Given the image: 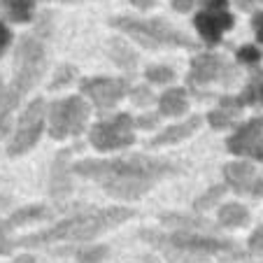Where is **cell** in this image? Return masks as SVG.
<instances>
[{
	"instance_id": "1",
	"label": "cell",
	"mask_w": 263,
	"mask_h": 263,
	"mask_svg": "<svg viewBox=\"0 0 263 263\" xmlns=\"http://www.w3.org/2000/svg\"><path fill=\"white\" fill-rule=\"evenodd\" d=\"M74 173L93 177L105 186L109 196L117 198H138L159 177L173 173L175 165L161 159H149V156H124L115 161H82L72 165Z\"/></svg>"
},
{
	"instance_id": "2",
	"label": "cell",
	"mask_w": 263,
	"mask_h": 263,
	"mask_svg": "<svg viewBox=\"0 0 263 263\" xmlns=\"http://www.w3.org/2000/svg\"><path fill=\"white\" fill-rule=\"evenodd\" d=\"M128 217H130L128 210H119V208L80 212V214H74V217L65 219V221H61L59 226H54L49 231L21 238L16 245L37 247V245H47V242H54V240H74V242H82V240H91L93 235H98L100 231L109 229V226H117V223H121Z\"/></svg>"
},
{
	"instance_id": "3",
	"label": "cell",
	"mask_w": 263,
	"mask_h": 263,
	"mask_svg": "<svg viewBox=\"0 0 263 263\" xmlns=\"http://www.w3.org/2000/svg\"><path fill=\"white\" fill-rule=\"evenodd\" d=\"M149 242H154L163 254L175 263H205L210 256H242L235 249L233 242L217 238H205L198 233H170V235H159V233H142Z\"/></svg>"
},
{
	"instance_id": "4",
	"label": "cell",
	"mask_w": 263,
	"mask_h": 263,
	"mask_svg": "<svg viewBox=\"0 0 263 263\" xmlns=\"http://www.w3.org/2000/svg\"><path fill=\"white\" fill-rule=\"evenodd\" d=\"M42 70H45V47L37 37H21L19 47H16V61H14V82L7 91H10L12 103H19L21 96L26 91L33 89V84L40 80Z\"/></svg>"
},
{
	"instance_id": "5",
	"label": "cell",
	"mask_w": 263,
	"mask_h": 263,
	"mask_svg": "<svg viewBox=\"0 0 263 263\" xmlns=\"http://www.w3.org/2000/svg\"><path fill=\"white\" fill-rule=\"evenodd\" d=\"M112 24L119 30L128 33L130 37H135L138 42L149 47L156 45H177V47H196V42L189 35L179 33L177 28L168 26L163 19H115Z\"/></svg>"
},
{
	"instance_id": "6",
	"label": "cell",
	"mask_w": 263,
	"mask_h": 263,
	"mask_svg": "<svg viewBox=\"0 0 263 263\" xmlns=\"http://www.w3.org/2000/svg\"><path fill=\"white\" fill-rule=\"evenodd\" d=\"M86 115H89V109H86L82 98H70L51 105V115H49L51 135L54 138H65L70 133H80L84 128Z\"/></svg>"
},
{
	"instance_id": "7",
	"label": "cell",
	"mask_w": 263,
	"mask_h": 263,
	"mask_svg": "<svg viewBox=\"0 0 263 263\" xmlns=\"http://www.w3.org/2000/svg\"><path fill=\"white\" fill-rule=\"evenodd\" d=\"M42 121H45V103L35 100L28 109L24 112V117L19 119V128H16L14 140L10 142V154H21L28 147H33L40 138Z\"/></svg>"
},
{
	"instance_id": "8",
	"label": "cell",
	"mask_w": 263,
	"mask_h": 263,
	"mask_svg": "<svg viewBox=\"0 0 263 263\" xmlns=\"http://www.w3.org/2000/svg\"><path fill=\"white\" fill-rule=\"evenodd\" d=\"M91 142L98 149H119L133 142L130 119L126 115H117L115 119L103 121L91 130Z\"/></svg>"
},
{
	"instance_id": "9",
	"label": "cell",
	"mask_w": 263,
	"mask_h": 263,
	"mask_svg": "<svg viewBox=\"0 0 263 263\" xmlns=\"http://www.w3.org/2000/svg\"><path fill=\"white\" fill-rule=\"evenodd\" d=\"M233 26V16L229 14V10L221 5H208L198 16H196V28L205 37V42L214 45L219 42L223 30H229Z\"/></svg>"
},
{
	"instance_id": "10",
	"label": "cell",
	"mask_w": 263,
	"mask_h": 263,
	"mask_svg": "<svg viewBox=\"0 0 263 263\" xmlns=\"http://www.w3.org/2000/svg\"><path fill=\"white\" fill-rule=\"evenodd\" d=\"M229 149L235 154H247L263 161V119L247 124L238 135L229 140Z\"/></svg>"
},
{
	"instance_id": "11",
	"label": "cell",
	"mask_w": 263,
	"mask_h": 263,
	"mask_svg": "<svg viewBox=\"0 0 263 263\" xmlns=\"http://www.w3.org/2000/svg\"><path fill=\"white\" fill-rule=\"evenodd\" d=\"M128 84L124 80H93V82H84L82 91L86 96H91L98 107H109V105H115L121 96L126 93Z\"/></svg>"
},
{
	"instance_id": "12",
	"label": "cell",
	"mask_w": 263,
	"mask_h": 263,
	"mask_svg": "<svg viewBox=\"0 0 263 263\" xmlns=\"http://www.w3.org/2000/svg\"><path fill=\"white\" fill-rule=\"evenodd\" d=\"M223 74L233 77L235 72L219 56H198L194 61V68H191V82L194 84H205V82L212 80H223Z\"/></svg>"
},
{
	"instance_id": "13",
	"label": "cell",
	"mask_w": 263,
	"mask_h": 263,
	"mask_svg": "<svg viewBox=\"0 0 263 263\" xmlns=\"http://www.w3.org/2000/svg\"><path fill=\"white\" fill-rule=\"evenodd\" d=\"M226 179L233 184L238 191H254L263 194V175L258 177L252 165L247 163H231L226 165Z\"/></svg>"
},
{
	"instance_id": "14",
	"label": "cell",
	"mask_w": 263,
	"mask_h": 263,
	"mask_svg": "<svg viewBox=\"0 0 263 263\" xmlns=\"http://www.w3.org/2000/svg\"><path fill=\"white\" fill-rule=\"evenodd\" d=\"M0 10L12 21H28L33 16V0H0Z\"/></svg>"
},
{
	"instance_id": "15",
	"label": "cell",
	"mask_w": 263,
	"mask_h": 263,
	"mask_svg": "<svg viewBox=\"0 0 263 263\" xmlns=\"http://www.w3.org/2000/svg\"><path fill=\"white\" fill-rule=\"evenodd\" d=\"M186 109V93L179 89H173L168 93H163L161 98V112L163 115H182Z\"/></svg>"
},
{
	"instance_id": "16",
	"label": "cell",
	"mask_w": 263,
	"mask_h": 263,
	"mask_svg": "<svg viewBox=\"0 0 263 263\" xmlns=\"http://www.w3.org/2000/svg\"><path fill=\"white\" fill-rule=\"evenodd\" d=\"M219 219H221L223 226H240V223H245L249 219V214L240 205H226V208H221Z\"/></svg>"
},
{
	"instance_id": "17",
	"label": "cell",
	"mask_w": 263,
	"mask_h": 263,
	"mask_svg": "<svg viewBox=\"0 0 263 263\" xmlns=\"http://www.w3.org/2000/svg\"><path fill=\"white\" fill-rule=\"evenodd\" d=\"M200 121L198 119H191L189 124H184V126H175V128H170V130H165L163 135H159V138L154 140V144H163V142H173V140H179V138H184V135H189L191 130L198 126Z\"/></svg>"
},
{
	"instance_id": "18",
	"label": "cell",
	"mask_w": 263,
	"mask_h": 263,
	"mask_svg": "<svg viewBox=\"0 0 263 263\" xmlns=\"http://www.w3.org/2000/svg\"><path fill=\"white\" fill-rule=\"evenodd\" d=\"M12 109H14V103L10 98V91L0 84V133H7V121H10Z\"/></svg>"
},
{
	"instance_id": "19",
	"label": "cell",
	"mask_w": 263,
	"mask_h": 263,
	"mask_svg": "<svg viewBox=\"0 0 263 263\" xmlns=\"http://www.w3.org/2000/svg\"><path fill=\"white\" fill-rule=\"evenodd\" d=\"M245 103H258L263 105V72H254L252 82L245 93Z\"/></svg>"
},
{
	"instance_id": "20",
	"label": "cell",
	"mask_w": 263,
	"mask_h": 263,
	"mask_svg": "<svg viewBox=\"0 0 263 263\" xmlns=\"http://www.w3.org/2000/svg\"><path fill=\"white\" fill-rule=\"evenodd\" d=\"M107 256V247H96V249H82L77 254V261L80 263H100Z\"/></svg>"
},
{
	"instance_id": "21",
	"label": "cell",
	"mask_w": 263,
	"mask_h": 263,
	"mask_svg": "<svg viewBox=\"0 0 263 263\" xmlns=\"http://www.w3.org/2000/svg\"><path fill=\"white\" fill-rule=\"evenodd\" d=\"M10 221H0V254H10L12 247H14V242L10 240Z\"/></svg>"
},
{
	"instance_id": "22",
	"label": "cell",
	"mask_w": 263,
	"mask_h": 263,
	"mask_svg": "<svg viewBox=\"0 0 263 263\" xmlns=\"http://www.w3.org/2000/svg\"><path fill=\"white\" fill-rule=\"evenodd\" d=\"M147 77L149 80H154V82H168V80H173V70H168V68H149Z\"/></svg>"
},
{
	"instance_id": "23",
	"label": "cell",
	"mask_w": 263,
	"mask_h": 263,
	"mask_svg": "<svg viewBox=\"0 0 263 263\" xmlns=\"http://www.w3.org/2000/svg\"><path fill=\"white\" fill-rule=\"evenodd\" d=\"M42 214H45V210H40V208L24 210V212H16L14 217L10 219V223H21V221H26V219H35V217H42Z\"/></svg>"
},
{
	"instance_id": "24",
	"label": "cell",
	"mask_w": 263,
	"mask_h": 263,
	"mask_svg": "<svg viewBox=\"0 0 263 263\" xmlns=\"http://www.w3.org/2000/svg\"><path fill=\"white\" fill-rule=\"evenodd\" d=\"M238 59L245 61V63H254L256 59H261V54H258L256 47H242V49L238 51Z\"/></svg>"
},
{
	"instance_id": "25",
	"label": "cell",
	"mask_w": 263,
	"mask_h": 263,
	"mask_svg": "<svg viewBox=\"0 0 263 263\" xmlns=\"http://www.w3.org/2000/svg\"><path fill=\"white\" fill-rule=\"evenodd\" d=\"M249 247H252L254 254H263V226L252 235V240H249Z\"/></svg>"
},
{
	"instance_id": "26",
	"label": "cell",
	"mask_w": 263,
	"mask_h": 263,
	"mask_svg": "<svg viewBox=\"0 0 263 263\" xmlns=\"http://www.w3.org/2000/svg\"><path fill=\"white\" fill-rule=\"evenodd\" d=\"M210 121H212V126H229L231 117H229V112H212V115H210Z\"/></svg>"
},
{
	"instance_id": "27",
	"label": "cell",
	"mask_w": 263,
	"mask_h": 263,
	"mask_svg": "<svg viewBox=\"0 0 263 263\" xmlns=\"http://www.w3.org/2000/svg\"><path fill=\"white\" fill-rule=\"evenodd\" d=\"M10 40H12V35H10V30H7V26L0 21V54L7 49V45H10Z\"/></svg>"
},
{
	"instance_id": "28",
	"label": "cell",
	"mask_w": 263,
	"mask_h": 263,
	"mask_svg": "<svg viewBox=\"0 0 263 263\" xmlns=\"http://www.w3.org/2000/svg\"><path fill=\"white\" fill-rule=\"evenodd\" d=\"M221 191H223V189H214L212 194L208 196V198H200V200H198V208H210V205H212L214 200H217L219 196H221Z\"/></svg>"
},
{
	"instance_id": "29",
	"label": "cell",
	"mask_w": 263,
	"mask_h": 263,
	"mask_svg": "<svg viewBox=\"0 0 263 263\" xmlns=\"http://www.w3.org/2000/svg\"><path fill=\"white\" fill-rule=\"evenodd\" d=\"M254 30H256L258 40L263 42V14H256V16H254Z\"/></svg>"
},
{
	"instance_id": "30",
	"label": "cell",
	"mask_w": 263,
	"mask_h": 263,
	"mask_svg": "<svg viewBox=\"0 0 263 263\" xmlns=\"http://www.w3.org/2000/svg\"><path fill=\"white\" fill-rule=\"evenodd\" d=\"M191 5H194V0H175V10H179V12L191 10Z\"/></svg>"
},
{
	"instance_id": "31",
	"label": "cell",
	"mask_w": 263,
	"mask_h": 263,
	"mask_svg": "<svg viewBox=\"0 0 263 263\" xmlns=\"http://www.w3.org/2000/svg\"><path fill=\"white\" fill-rule=\"evenodd\" d=\"M254 3H261V0H238V5L242 7V10H249V7H252Z\"/></svg>"
},
{
	"instance_id": "32",
	"label": "cell",
	"mask_w": 263,
	"mask_h": 263,
	"mask_svg": "<svg viewBox=\"0 0 263 263\" xmlns=\"http://www.w3.org/2000/svg\"><path fill=\"white\" fill-rule=\"evenodd\" d=\"M133 3H135V5H138V7H142V10H147V7L152 5L154 0H133Z\"/></svg>"
},
{
	"instance_id": "33",
	"label": "cell",
	"mask_w": 263,
	"mask_h": 263,
	"mask_svg": "<svg viewBox=\"0 0 263 263\" xmlns=\"http://www.w3.org/2000/svg\"><path fill=\"white\" fill-rule=\"evenodd\" d=\"M14 263H35V261H33V258H30V256H24V258H16Z\"/></svg>"
},
{
	"instance_id": "34",
	"label": "cell",
	"mask_w": 263,
	"mask_h": 263,
	"mask_svg": "<svg viewBox=\"0 0 263 263\" xmlns=\"http://www.w3.org/2000/svg\"><path fill=\"white\" fill-rule=\"evenodd\" d=\"M3 205H7V198H5V196H0V208H3Z\"/></svg>"
},
{
	"instance_id": "35",
	"label": "cell",
	"mask_w": 263,
	"mask_h": 263,
	"mask_svg": "<svg viewBox=\"0 0 263 263\" xmlns=\"http://www.w3.org/2000/svg\"><path fill=\"white\" fill-rule=\"evenodd\" d=\"M147 263H159V261H154V258H147Z\"/></svg>"
},
{
	"instance_id": "36",
	"label": "cell",
	"mask_w": 263,
	"mask_h": 263,
	"mask_svg": "<svg viewBox=\"0 0 263 263\" xmlns=\"http://www.w3.org/2000/svg\"><path fill=\"white\" fill-rule=\"evenodd\" d=\"M68 3H72V0H68Z\"/></svg>"
}]
</instances>
